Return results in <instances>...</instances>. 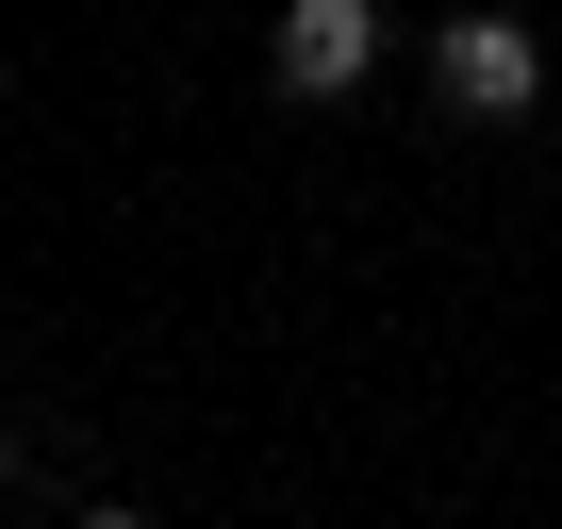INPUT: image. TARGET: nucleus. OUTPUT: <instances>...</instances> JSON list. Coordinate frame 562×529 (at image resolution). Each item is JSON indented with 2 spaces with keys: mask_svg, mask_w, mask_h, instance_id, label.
I'll use <instances>...</instances> for the list:
<instances>
[{
  "mask_svg": "<svg viewBox=\"0 0 562 529\" xmlns=\"http://www.w3.org/2000/svg\"><path fill=\"white\" fill-rule=\"evenodd\" d=\"M430 83H447V116L513 133V116L546 100V50H529V18H513V0H463V18L430 34Z\"/></svg>",
  "mask_w": 562,
  "mask_h": 529,
  "instance_id": "1",
  "label": "nucleus"
},
{
  "mask_svg": "<svg viewBox=\"0 0 562 529\" xmlns=\"http://www.w3.org/2000/svg\"><path fill=\"white\" fill-rule=\"evenodd\" d=\"M83 529H149V513H116V496H100V513H83Z\"/></svg>",
  "mask_w": 562,
  "mask_h": 529,
  "instance_id": "3",
  "label": "nucleus"
},
{
  "mask_svg": "<svg viewBox=\"0 0 562 529\" xmlns=\"http://www.w3.org/2000/svg\"><path fill=\"white\" fill-rule=\"evenodd\" d=\"M364 67H381V0H281V34H265L281 100H348Z\"/></svg>",
  "mask_w": 562,
  "mask_h": 529,
  "instance_id": "2",
  "label": "nucleus"
}]
</instances>
